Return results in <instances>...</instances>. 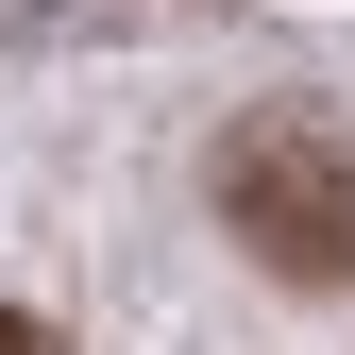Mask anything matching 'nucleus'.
Instances as JSON below:
<instances>
[{
  "label": "nucleus",
  "mask_w": 355,
  "mask_h": 355,
  "mask_svg": "<svg viewBox=\"0 0 355 355\" xmlns=\"http://www.w3.org/2000/svg\"><path fill=\"white\" fill-rule=\"evenodd\" d=\"M220 220H237L254 271L355 288V136L338 119H237L220 136Z\"/></svg>",
  "instance_id": "nucleus-1"
},
{
  "label": "nucleus",
  "mask_w": 355,
  "mask_h": 355,
  "mask_svg": "<svg viewBox=\"0 0 355 355\" xmlns=\"http://www.w3.org/2000/svg\"><path fill=\"white\" fill-rule=\"evenodd\" d=\"M0 355H68V338H51V322H17V304H0Z\"/></svg>",
  "instance_id": "nucleus-2"
}]
</instances>
